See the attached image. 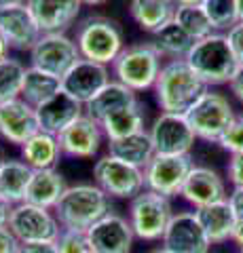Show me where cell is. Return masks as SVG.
I'll return each instance as SVG.
<instances>
[{"label": "cell", "instance_id": "43", "mask_svg": "<svg viewBox=\"0 0 243 253\" xmlns=\"http://www.w3.org/2000/svg\"><path fill=\"white\" fill-rule=\"evenodd\" d=\"M11 211H13V203L6 201L4 196L0 194V226H6V224H9Z\"/></svg>", "mask_w": 243, "mask_h": 253}, {"label": "cell", "instance_id": "51", "mask_svg": "<svg viewBox=\"0 0 243 253\" xmlns=\"http://www.w3.org/2000/svg\"><path fill=\"white\" fill-rule=\"evenodd\" d=\"M4 158H6V156H4V152H2V148H0V167H2V163H4Z\"/></svg>", "mask_w": 243, "mask_h": 253}, {"label": "cell", "instance_id": "18", "mask_svg": "<svg viewBox=\"0 0 243 253\" xmlns=\"http://www.w3.org/2000/svg\"><path fill=\"white\" fill-rule=\"evenodd\" d=\"M38 118L34 106L26 99H11L0 104V139L11 146H23L26 141L38 133Z\"/></svg>", "mask_w": 243, "mask_h": 253}, {"label": "cell", "instance_id": "42", "mask_svg": "<svg viewBox=\"0 0 243 253\" xmlns=\"http://www.w3.org/2000/svg\"><path fill=\"white\" fill-rule=\"evenodd\" d=\"M229 205L233 207L235 215H237V221L243 219V188H233L229 194Z\"/></svg>", "mask_w": 243, "mask_h": 253}, {"label": "cell", "instance_id": "4", "mask_svg": "<svg viewBox=\"0 0 243 253\" xmlns=\"http://www.w3.org/2000/svg\"><path fill=\"white\" fill-rule=\"evenodd\" d=\"M163 59L165 57L161 55V51L156 49L152 41L125 44L121 55L110 66V72L114 81L129 86L131 91H150L156 78H159L163 63H165Z\"/></svg>", "mask_w": 243, "mask_h": 253}, {"label": "cell", "instance_id": "41", "mask_svg": "<svg viewBox=\"0 0 243 253\" xmlns=\"http://www.w3.org/2000/svg\"><path fill=\"white\" fill-rule=\"evenodd\" d=\"M229 89H231V93L235 95V97L243 104V63H239L237 70H235L233 78L229 81Z\"/></svg>", "mask_w": 243, "mask_h": 253}, {"label": "cell", "instance_id": "12", "mask_svg": "<svg viewBox=\"0 0 243 253\" xmlns=\"http://www.w3.org/2000/svg\"><path fill=\"white\" fill-rule=\"evenodd\" d=\"M193 158L188 156H169V154H154L152 161L144 167V186L150 192L161 196H178L182 186L193 169Z\"/></svg>", "mask_w": 243, "mask_h": 253}, {"label": "cell", "instance_id": "24", "mask_svg": "<svg viewBox=\"0 0 243 253\" xmlns=\"http://www.w3.org/2000/svg\"><path fill=\"white\" fill-rule=\"evenodd\" d=\"M138 104H140L138 93L112 78V81L85 106V114H89L91 118H96L97 123H101L108 114L116 112V110L131 108V106H138Z\"/></svg>", "mask_w": 243, "mask_h": 253}, {"label": "cell", "instance_id": "20", "mask_svg": "<svg viewBox=\"0 0 243 253\" xmlns=\"http://www.w3.org/2000/svg\"><path fill=\"white\" fill-rule=\"evenodd\" d=\"M30 13L43 34L68 32L81 17V0H26Z\"/></svg>", "mask_w": 243, "mask_h": 253}, {"label": "cell", "instance_id": "31", "mask_svg": "<svg viewBox=\"0 0 243 253\" xmlns=\"http://www.w3.org/2000/svg\"><path fill=\"white\" fill-rule=\"evenodd\" d=\"M152 42L165 59H186L193 49V44L197 41L188 36L176 21H171L163 30L156 32Z\"/></svg>", "mask_w": 243, "mask_h": 253}, {"label": "cell", "instance_id": "13", "mask_svg": "<svg viewBox=\"0 0 243 253\" xmlns=\"http://www.w3.org/2000/svg\"><path fill=\"white\" fill-rule=\"evenodd\" d=\"M87 239L93 253H131L136 234L127 217L110 211L89 228Z\"/></svg>", "mask_w": 243, "mask_h": 253}, {"label": "cell", "instance_id": "9", "mask_svg": "<svg viewBox=\"0 0 243 253\" xmlns=\"http://www.w3.org/2000/svg\"><path fill=\"white\" fill-rule=\"evenodd\" d=\"M78 59H81V53H78L76 41L70 38L66 32L43 34L30 51V66L57 78H64Z\"/></svg>", "mask_w": 243, "mask_h": 253}, {"label": "cell", "instance_id": "10", "mask_svg": "<svg viewBox=\"0 0 243 253\" xmlns=\"http://www.w3.org/2000/svg\"><path fill=\"white\" fill-rule=\"evenodd\" d=\"M9 228L19 243H55L61 234V226L55 213L30 203L13 205Z\"/></svg>", "mask_w": 243, "mask_h": 253}, {"label": "cell", "instance_id": "53", "mask_svg": "<svg viewBox=\"0 0 243 253\" xmlns=\"http://www.w3.org/2000/svg\"><path fill=\"white\" fill-rule=\"evenodd\" d=\"M239 253H243V251H239Z\"/></svg>", "mask_w": 243, "mask_h": 253}, {"label": "cell", "instance_id": "25", "mask_svg": "<svg viewBox=\"0 0 243 253\" xmlns=\"http://www.w3.org/2000/svg\"><path fill=\"white\" fill-rule=\"evenodd\" d=\"M176 9V0H131L129 4L131 19L138 23L140 30H144L152 36L165 28L167 23L174 21Z\"/></svg>", "mask_w": 243, "mask_h": 253}, {"label": "cell", "instance_id": "28", "mask_svg": "<svg viewBox=\"0 0 243 253\" xmlns=\"http://www.w3.org/2000/svg\"><path fill=\"white\" fill-rule=\"evenodd\" d=\"M108 154L119 158L123 163H129L133 167L144 169L154 156V148H152V139L148 135V131L136 133L125 139H116V141H108Z\"/></svg>", "mask_w": 243, "mask_h": 253}, {"label": "cell", "instance_id": "14", "mask_svg": "<svg viewBox=\"0 0 243 253\" xmlns=\"http://www.w3.org/2000/svg\"><path fill=\"white\" fill-rule=\"evenodd\" d=\"M0 36L15 51H32L43 36L28 4H0Z\"/></svg>", "mask_w": 243, "mask_h": 253}, {"label": "cell", "instance_id": "47", "mask_svg": "<svg viewBox=\"0 0 243 253\" xmlns=\"http://www.w3.org/2000/svg\"><path fill=\"white\" fill-rule=\"evenodd\" d=\"M178 4H203L205 0H176Z\"/></svg>", "mask_w": 243, "mask_h": 253}, {"label": "cell", "instance_id": "23", "mask_svg": "<svg viewBox=\"0 0 243 253\" xmlns=\"http://www.w3.org/2000/svg\"><path fill=\"white\" fill-rule=\"evenodd\" d=\"M66 177L61 175L57 169H38L34 171L32 179H30L28 192L23 203L36 205V207L45 209H55V205L59 203L61 194L66 192Z\"/></svg>", "mask_w": 243, "mask_h": 253}, {"label": "cell", "instance_id": "11", "mask_svg": "<svg viewBox=\"0 0 243 253\" xmlns=\"http://www.w3.org/2000/svg\"><path fill=\"white\" fill-rule=\"evenodd\" d=\"M148 135L152 139L154 154H169V156H188L194 148V135L193 126L188 125L184 114H169L159 112L152 121Z\"/></svg>", "mask_w": 243, "mask_h": 253}, {"label": "cell", "instance_id": "35", "mask_svg": "<svg viewBox=\"0 0 243 253\" xmlns=\"http://www.w3.org/2000/svg\"><path fill=\"white\" fill-rule=\"evenodd\" d=\"M57 253H93L87 239V232L81 230H61L59 239L55 241Z\"/></svg>", "mask_w": 243, "mask_h": 253}, {"label": "cell", "instance_id": "21", "mask_svg": "<svg viewBox=\"0 0 243 253\" xmlns=\"http://www.w3.org/2000/svg\"><path fill=\"white\" fill-rule=\"evenodd\" d=\"M36 118H38V129L51 135H59L66 126L72 125L76 118L85 114V104L74 99L70 93L59 89L53 97L36 106Z\"/></svg>", "mask_w": 243, "mask_h": 253}, {"label": "cell", "instance_id": "37", "mask_svg": "<svg viewBox=\"0 0 243 253\" xmlns=\"http://www.w3.org/2000/svg\"><path fill=\"white\" fill-rule=\"evenodd\" d=\"M226 41H229V46H231L237 63H243V21L235 23V26L226 32Z\"/></svg>", "mask_w": 243, "mask_h": 253}, {"label": "cell", "instance_id": "34", "mask_svg": "<svg viewBox=\"0 0 243 253\" xmlns=\"http://www.w3.org/2000/svg\"><path fill=\"white\" fill-rule=\"evenodd\" d=\"M201 6L214 26V32L226 34L235 23H239L237 0H205Z\"/></svg>", "mask_w": 243, "mask_h": 253}, {"label": "cell", "instance_id": "49", "mask_svg": "<svg viewBox=\"0 0 243 253\" xmlns=\"http://www.w3.org/2000/svg\"><path fill=\"white\" fill-rule=\"evenodd\" d=\"M237 13H239V21H243V0H237Z\"/></svg>", "mask_w": 243, "mask_h": 253}, {"label": "cell", "instance_id": "32", "mask_svg": "<svg viewBox=\"0 0 243 253\" xmlns=\"http://www.w3.org/2000/svg\"><path fill=\"white\" fill-rule=\"evenodd\" d=\"M174 21L194 41H201V38L214 34V26H211L201 4H178Z\"/></svg>", "mask_w": 243, "mask_h": 253}, {"label": "cell", "instance_id": "3", "mask_svg": "<svg viewBox=\"0 0 243 253\" xmlns=\"http://www.w3.org/2000/svg\"><path fill=\"white\" fill-rule=\"evenodd\" d=\"M76 46L81 59L110 68L125 49V34L119 21L104 15H89L76 26Z\"/></svg>", "mask_w": 243, "mask_h": 253}, {"label": "cell", "instance_id": "45", "mask_svg": "<svg viewBox=\"0 0 243 253\" xmlns=\"http://www.w3.org/2000/svg\"><path fill=\"white\" fill-rule=\"evenodd\" d=\"M9 44H6L4 41H2V36H0V59H4V57H9Z\"/></svg>", "mask_w": 243, "mask_h": 253}, {"label": "cell", "instance_id": "16", "mask_svg": "<svg viewBox=\"0 0 243 253\" xmlns=\"http://www.w3.org/2000/svg\"><path fill=\"white\" fill-rule=\"evenodd\" d=\"M104 129L101 125L91 118L89 114H83L81 118L66 126L57 135L61 154L70 158H93L99 154V148L104 144Z\"/></svg>", "mask_w": 243, "mask_h": 253}, {"label": "cell", "instance_id": "8", "mask_svg": "<svg viewBox=\"0 0 243 253\" xmlns=\"http://www.w3.org/2000/svg\"><path fill=\"white\" fill-rule=\"evenodd\" d=\"M93 184L99 186L110 199L131 201L144 192V169L123 163L110 154L101 156L93 165Z\"/></svg>", "mask_w": 243, "mask_h": 253}, {"label": "cell", "instance_id": "7", "mask_svg": "<svg viewBox=\"0 0 243 253\" xmlns=\"http://www.w3.org/2000/svg\"><path fill=\"white\" fill-rule=\"evenodd\" d=\"M174 209H171V199L161 196L150 190L140 192L136 199L129 201V224L133 234L140 241H161L165 234Z\"/></svg>", "mask_w": 243, "mask_h": 253}, {"label": "cell", "instance_id": "17", "mask_svg": "<svg viewBox=\"0 0 243 253\" xmlns=\"http://www.w3.org/2000/svg\"><path fill=\"white\" fill-rule=\"evenodd\" d=\"M110 81L112 72L108 66H101V63L89 59H78L72 70L61 78V89L87 106Z\"/></svg>", "mask_w": 243, "mask_h": 253}, {"label": "cell", "instance_id": "27", "mask_svg": "<svg viewBox=\"0 0 243 253\" xmlns=\"http://www.w3.org/2000/svg\"><path fill=\"white\" fill-rule=\"evenodd\" d=\"M34 175V169L28 167L19 158H4L0 167V194L13 205L23 203L30 186V179Z\"/></svg>", "mask_w": 243, "mask_h": 253}, {"label": "cell", "instance_id": "22", "mask_svg": "<svg viewBox=\"0 0 243 253\" xmlns=\"http://www.w3.org/2000/svg\"><path fill=\"white\" fill-rule=\"evenodd\" d=\"M194 215H197L199 224L203 226L211 245H220L233 239L235 226H237V215H235L233 207L229 205V199L194 209Z\"/></svg>", "mask_w": 243, "mask_h": 253}, {"label": "cell", "instance_id": "46", "mask_svg": "<svg viewBox=\"0 0 243 253\" xmlns=\"http://www.w3.org/2000/svg\"><path fill=\"white\" fill-rule=\"evenodd\" d=\"M83 4H87V6H97V4H104L108 2V0H81Z\"/></svg>", "mask_w": 243, "mask_h": 253}, {"label": "cell", "instance_id": "15", "mask_svg": "<svg viewBox=\"0 0 243 253\" xmlns=\"http://www.w3.org/2000/svg\"><path fill=\"white\" fill-rule=\"evenodd\" d=\"M161 243L171 253H209V247H211V243L207 239L205 230H203V226L199 224L194 211L174 213Z\"/></svg>", "mask_w": 243, "mask_h": 253}, {"label": "cell", "instance_id": "1", "mask_svg": "<svg viewBox=\"0 0 243 253\" xmlns=\"http://www.w3.org/2000/svg\"><path fill=\"white\" fill-rule=\"evenodd\" d=\"M207 89L209 86L194 74L186 59H167L152 86L161 112L184 116Z\"/></svg>", "mask_w": 243, "mask_h": 253}, {"label": "cell", "instance_id": "50", "mask_svg": "<svg viewBox=\"0 0 243 253\" xmlns=\"http://www.w3.org/2000/svg\"><path fill=\"white\" fill-rule=\"evenodd\" d=\"M150 253H171L169 249H165V247H159V249H152Z\"/></svg>", "mask_w": 243, "mask_h": 253}, {"label": "cell", "instance_id": "5", "mask_svg": "<svg viewBox=\"0 0 243 253\" xmlns=\"http://www.w3.org/2000/svg\"><path fill=\"white\" fill-rule=\"evenodd\" d=\"M186 63L209 89L229 84L239 66L229 46V41H226V34H222V32H214V34L194 42L186 57Z\"/></svg>", "mask_w": 243, "mask_h": 253}, {"label": "cell", "instance_id": "29", "mask_svg": "<svg viewBox=\"0 0 243 253\" xmlns=\"http://www.w3.org/2000/svg\"><path fill=\"white\" fill-rule=\"evenodd\" d=\"M99 125H101V129H104V135L108 141L125 139L129 135H136V133L148 131L146 118H144V112H142V108H140V104L131 106V108L116 110V112L108 114Z\"/></svg>", "mask_w": 243, "mask_h": 253}, {"label": "cell", "instance_id": "39", "mask_svg": "<svg viewBox=\"0 0 243 253\" xmlns=\"http://www.w3.org/2000/svg\"><path fill=\"white\" fill-rule=\"evenodd\" d=\"M19 247H21V243L13 234L9 224L0 226V253H19Z\"/></svg>", "mask_w": 243, "mask_h": 253}, {"label": "cell", "instance_id": "38", "mask_svg": "<svg viewBox=\"0 0 243 253\" xmlns=\"http://www.w3.org/2000/svg\"><path fill=\"white\" fill-rule=\"evenodd\" d=\"M226 175L233 188H243V152L233 154L229 158V167H226Z\"/></svg>", "mask_w": 243, "mask_h": 253}, {"label": "cell", "instance_id": "48", "mask_svg": "<svg viewBox=\"0 0 243 253\" xmlns=\"http://www.w3.org/2000/svg\"><path fill=\"white\" fill-rule=\"evenodd\" d=\"M0 4H26V0H0Z\"/></svg>", "mask_w": 243, "mask_h": 253}, {"label": "cell", "instance_id": "36", "mask_svg": "<svg viewBox=\"0 0 243 253\" xmlns=\"http://www.w3.org/2000/svg\"><path fill=\"white\" fill-rule=\"evenodd\" d=\"M218 146H220L222 150H226L231 156L243 152V123H241L239 116H237V121H235L229 129H226L220 135V139H218Z\"/></svg>", "mask_w": 243, "mask_h": 253}, {"label": "cell", "instance_id": "2", "mask_svg": "<svg viewBox=\"0 0 243 253\" xmlns=\"http://www.w3.org/2000/svg\"><path fill=\"white\" fill-rule=\"evenodd\" d=\"M53 213H55L61 230L87 232L96 221H99L106 213H110V196L96 184L68 186Z\"/></svg>", "mask_w": 243, "mask_h": 253}, {"label": "cell", "instance_id": "6", "mask_svg": "<svg viewBox=\"0 0 243 253\" xmlns=\"http://www.w3.org/2000/svg\"><path fill=\"white\" fill-rule=\"evenodd\" d=\"M186 121L193 126L197 139L218 144L222 133L237 121V114L224 93L207 89L186 112Z\"/></svg>", "mask_w": 243, "mask_h": 253}, {"label": "cell", "instance_id": "52", "mask_svg": "<svg viewBox=\"0 0 243 253\" xmlns=\"http://www.w3.org/2000/svg\"><path fill=\"white\" fill-rule=\"evenodd\" d=\"M239 118H241V123H243V114H241V116H239Z\"/></svg>", "mask_w": 243, "mask_h": 253}, {"label": "cell", "instance_id": "19", "mask_svg": "<svg viewBox=\"0 0 243 253\" xmlns=\"http://www.w3.org/2000/svg\"><path fill=\"white\" fill-rule=\"evenodd\" d=\"M180 196L188 205H193L194 209H199L211 203L226 201L229 199V192H226L224 177L216 169L203 167V165H193Z\"/></svg>", "mask_w": 243, "mask_h": 253}, {"label": "cell", "instance_id": "33", "mask_svg": "<svg viewBox=\"0 0 243 253\" xmlns=\"http://www.w3.org/2000/svg\"><path fill=\"white\" fill-rule=\"evenodd\" d=\"M26 63L17 57L0 59V104L21 97V84L26 76Z\"/></svg>", "mask_w": 243, "mask_h": 253}, {"label": "cell", "instance_id": "26", "mask_svg": "<svg viewBox=\"0 0 243 253\" xmlns=\"http://www.w3.org/2000/svg\"><path fill=\"white\" fill-rule=\"evenodd\" d=\"M64 156L59 148L57 135L38 131L30 137L26 144L21 146V161L32 167L34 171L38 169H55L59 165V158Z\"/></svg>", "mask_w": 243, "mask_h": 253}, {"label": "cell", "instance_id": "40", "mask_svg": "<svg viewBox=\"0 0 243 253\" xmlns=\"http://www.w3.org/2000/svg\"><path fill=\"white\" fill-rule=\"evenodd\" d=\"M19 253H57L55 243H21Z\"/></svg>", "mask_w": 243, "mask_h": 253}, {"label": "cell", "instance_id": "30", "mask_svg": "<svg viewBox=\"0 0 243 253\" xmlns=\"http://www.w3.org/2000/svg\"><path fill=\"white\" fill-rule=\"evenodd\" d=\"M61 89V78L47 74L43 70H38L34 66L26 68V76H23L21 84V99H26L30 106H41L43 101L53 97Z\"/></svg>", "mask_w": 243, "mask_h": 253}, {"label": "cell", "instance_id": "44", "mask_svg": "<svg viewBox=\"0 0 243 253\" xmlns=\"http://www.w3.org/2000/svg\"><path fill=\"white\" fill-rule=\"evenodd\" d=\"M231 241H235V245L239 247V251H243V219L237 221V226H235V232H233V239H231Z\"/></svg>", "mask_w": 243, "mask_h": 253}]
</instances>
